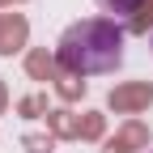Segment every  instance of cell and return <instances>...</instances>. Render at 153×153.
<instances>
[{"label": "cell", "mask_w": 153, "mask_h": 153, "mask_svg": "<svg viewBox=\"0 0 153 153\" xmlns=\"http://www.w3.org/2000/svg\"><path fill=\"white\" fill-rule=\"evenodd\" d=\"M55 60H60V68H68L76 76L115 72L123 64V30L106 17H85V22H76L60 34Z\"/></svg>", "instance_id": "1"}, {"label": "cell", "mask_w": 153, "mask_h": 153, "mask_svg": "<svg viewBox=\"0 0 153 153\" xmlns=\"http://www.w3.org/2000/svg\"><path fill=\"white\" fill-rule=\"evenodd\" d=\"M140 0H102V9H111V13H132Z\"/></svg>", "instance_id": "2"}]
</instances>
